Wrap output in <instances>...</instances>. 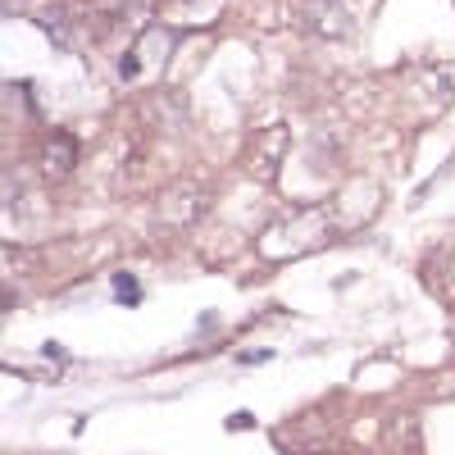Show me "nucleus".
<instances>
[{"label": "nucleus", "instance_id": "1", "mask_svg": "<svg viewBox=\"0 0 455 455\" xmlns=\"http://www.w3.org/2000/svg\"><path fill=\"white\" fill-rule=\"evenodd\" d=\"M283 156H287V128L283 124H274V128H264V132L251 137V173L255 178H264V182L278 178Z\"/></svg>", "mask_w": 455, "mask_h": 455}, {"label": "nucleus", "instance_id": "2", "mask_svg": "<svg viewBox=\"0 0 455 455\" xmlns=\"http://www.w3.org/2000/svg\"><path fill=\"white\" fill-rule=\"evenodd\" d=\"M300 23H306L315 36H347L351 14L341 0H300Z\"/></svg>", "mask_w": 455, "mask_h": 455}, {"label": "nucleus", "instance_id": "3", "mask_svg": "<svg viewBox=\"0 0 455 455\" xmlns=\"http://www.w3.org/2000/svg\"><path fill=\"white\" fill-rule=\"evenodd\" d=\"M205 214V192L201 187H169L160 196V219L173 228H192Z\"/></svg>", "mask_w": 455, "mask_h": 455}, {"label": "nucleus", "instance_id": "4", "mask_svg": "<svg viewBox=\"0 0 455 455\" xmlns=\"http://www.w3.org/2000/svg\"><path fill=\"white\" fill-rule=\"evenodd\" d=\"M73 164H78V141L73 137H64V132H55L51 141H46V173H68Z\"/></svg>", "mask_w": 455, "mask_h": 455}, {"label": "nucleus", "instance_id": "5", "mask_svg": "<svg viewBox=\"0 0 455 455\" xmlns=\"http://www.w3.org/2000/svg\"><path fill=\"white\" fill-rule=\"evenodd\" d=\"M114 287H119V296H124V306H137V283H132L128 274H119V278H114Z\"/></svg>", "mask_w": 455, "mask_h": 455}]
</instances>
